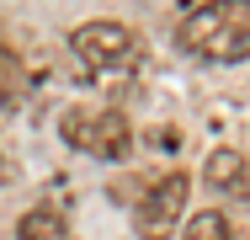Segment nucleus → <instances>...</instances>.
<instances>
[{
	"label": "nucleus",
	"instance_id": "nucleus-1",
	"mask_svg": "<svg viewBox=\"0 0 250 240\" xmlns=\"http://www.w3.org/2000/svg\"><path fill=\"white\" fill-rule=\"evenodd\" d=\"M181 48L202 64L250 59V0H208L181 22Z\"/></svg>",
	"mask_w": 250,
	"mask_h": 240
},
{
	"label": "nucleus",
	"instance_id": "nucleus-2",
	"mask_svg": "<svg viewBox=\"0 0 250 240\" xmlns=\"http://www.w3.org/2000/svg\"><path fill=\"white\" fill-rule=\"evenodd\" d=\"M59 134L69 149H80L91 160H123L128 144H133V128L117 107H69L59 118Z\"/></svg>",
	"mask_w": 250,
	"mask_h": 240
},
{
	"label": "nucleus",
	"instance_id": "nucleus-3",
	"mask_svg": "<svg viewBox=\"0 0 250 240\" xmlns=\"http://www.w3.org/2000/svg\"><path fill=\"white\" fill-rule=\"evenodd\" d=\"M187 197H192V176H187V171L160 176V182L144 192V203H139V235H144V240H170V235H181Z\"/></svg>",
	"mask_w": 250,
	"mask_h": 240
},
{
	"label": "nucleus",
	"instance_id": "nucleus-4",
	"mask_svg": "<svg viewBox=\"0 0 250 240\" xmlns=\"http://www.w3.org/2000/svg\"><path fill=\"white\" fill-rule=\"evenodd\" d=\"M69 48L85 59V64H128L133 53H139V32L133 27H123V22H85V27H75L69 32Z\"/></svg>",
	"mask_w": 250,
	"mask_h": 240
},
{
	"label": "nucleus",
	"instance_id": "nucleus-5",
	"mask_svg": "<svg viewBox=\"0 0 250 240\" xmlns=\"http://www.w3.org/2000/svg\"><path fill=\"white\" fill-rule=\"evenodd\" d=\"M202 176H208V187L245 197V155H240V149H213L208 166H202Z\"/></svg>",
	"mask_w": 250,
	"mask_h": 240
},
{
	"label": "nucleus",
	"instance_id": "nucleus-6",
	"mask_svg": "<svg viewBox=\"0 0 250 240\" xmlns=\"http://www.w3.org/2000/svg\"><path fill=\"white\" fill-rule=\"evenodd\" d=\"M27 101V70L11 48H0V112H16Z\"/></svg>",
	"mask_w": 250,
	"mask_h": 240
},
{
	"label": "nucleus",
	"instance_id": "nucleus-7",
	"mask_svg": "<svg viewBox=\"0 0 250 240\" xmlns=\"http://www.w3.org/2000/svg\"><path fill=\"white\" fill-rule=\"evenodd\" d=\"M16 235L21 240H69V224H64V214H53V208H27L21 224H16Z\"/></svg>",
	"mask_w": 250,
	"mask_h": 240
},
{
	"label": "nucleus",
	"instance_id": "nucleus-8",
	"mask_svg": "<svg viewBox=\"0 0 250 240\" xmlns=\"http://www.w3.org/2000/svg\"><path fill=\"white\" fill-rule=\"evenodd\" d=\"M181 240H240V235H234V224L224 214H197V219H187Z\"/></svg>",
	"mask_w": 250,
	"mask_h": 240
}]
</instances>
